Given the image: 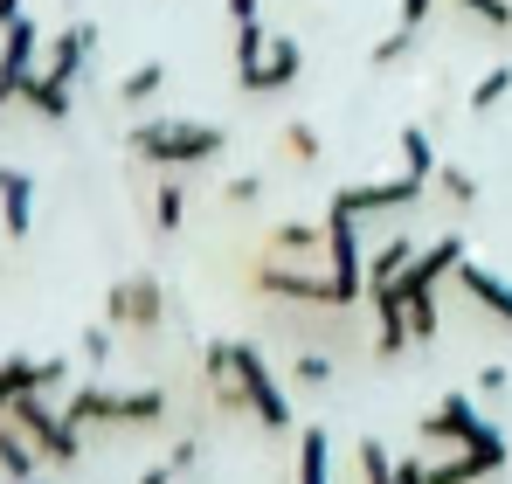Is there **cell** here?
<instances>
[{"mask_svg": "<svg viewBox=\"0 0 512 484\" xmlns=\"http://www.w3.org/2000/svg\"><path fill=\"white\" fill-rule=\"evenodd\" d=\"M333 381H340V360H333V353H298V388L326 395Z\"/></svg>", "mask_w": 512, "mask_h": 484, "instance_id": "4316f807", "label": "cell"}, {"mask_svg": "<svg viewBox=\"0 0 512 484\" xmlns=\"http://www.w3.org/2000/svg\"><path fill=\"white\" fill-rule=\"evenodd\" d=\"M353 222H360V215L326 208V277L340 284V305L367 298V256H360V242H353Z\"/></svg>", "mask_w": 512, "mask_h": 484, "instance_id": "52a82bcc", "label": "cell"}, {"mask_svg": "<svg viewBox=\"0 0 512 484\" xmlns=\"http://www.w3.org/2000/svg\"><path fill=\"white\" fill-rule=\"evenodd\" d=\"M457 263H464V236L450 229V236H436L429 249H416V263L395 277V291H402V298H423V291L443 284V270H457Z\"/></svg>", "mask_w": 512, "mask_h": 484, "instance_id": "4fadbf2b", "label": "cell"}, {"mask_svg": "<svg viewBox=\"0 0 512 484\" xmlns=\"http://www.w3.org/2000/svg\"><path fill=\"white\" fill-rule=\"evenodd\" d=\"M506 97H512V63H492L485 77L471 83V111H478V118H485V111H499Z\"/></svg>", "mask_w": 512, "mask_h": 484, "instance_id": "603a6c76", "label": "cell"}, {"mask_svg": "<svg viewBox=\"0 0 512 484\" xmlns=\"http://www.w3.org/2000/svg\"><path fill=\"white\" fill-rule=\"evenodd\" d=\"M450 7H464L471 21H485V28H499V35H512V0H450Z\"/></svg>", "mask_w": 512, "mask_h": 484, "instance_id": "836d02e7", "label": "cell"}, {"mask_svg": "<svg viewBox=\"0 0 512 484\" xmlns=\"http://www.w3.org/2000/svg\"><path fill=\"white\" fill-rule=\"evenodd\" d=\"M7 415L28 429V443L42 450V464H63V471H70V464L84 457V436H90V429L70 422V408H49V395H21Z\"/></svg>", "mask_w": 512, "mask_h": 484, "instance_id": "3957f363", "label": "cell"}, {"mask_svg": "<svg viewBox=\"0 0 512 484\" xmlns=\"http://www.w3.org/2000/svg\"><path fill=\"white\" fill-rule=\"evenodd\" d=\"M28 484H49V478H28Z\"/></svg>", "mask_w": 512, "mask_h": 484, "instance_id": "7bdbcfd3", "label": "cell"}, {"mask_svg": "<svg viewBox=\"0 0 512 484\" xmlns=\"http://www.w3.org/2000/svg\"><path fill=\"white\" fill-rule=\"evenodd\" d=\"M173 471H194V464H201V436H180V443H173V457H167Z\"/></svg>", "mask_w": 512, "mask_h": 484, "instance_id": "8d00e7d4", "label": "cell"}, {"mask_svg": "<svg viewBox=\"0 0 512 484\" xmlns=\"http://www.w3.org/2000/svg\"><path fill=\"white\" fill-rule=\"evenodd\" d=\"M457 284H464V291H471V298H478V305L512 332V284L499 277V270H485V263H471V256H464V263H457Z\"/></svg>", "mask_w": 512, "mask_h": 484, "instance_id": "e0dca14e", "label": "cell"}, {"mask_svg": "<svg viewBox=\"0 0 512 484\" xmlns=\"http://www.w3.org/2000/svg\"><path fill=\"white\" fill-rule=\"evenodd\" d=\"M409 263H416V242H409V236L381 242V249H374V256H367V291H374V284H395V277H402V270H409Z\"/></svg>", "mask_w": 512, "mask_h": 484, "instance_id": "7402d4cb", "label": "cell"}, {"mask_svg": "<svg viewBox=\"0 0 512 484\" xmlns=\"http://www.w3.org/2000/svg\"><path fill=\"white\" fill-rule=\"evenodd\" d=\"M326 229H312V222H277L270 229V249H284V256H305V249H319Z\"/></svg>", "mask_w": 512, "mask_h": 484, "instance_id": "f1b7e54d", "label": "cell"}, {"mask_svg": "<svg viewBox=\"0 0 512 484\" xmlns=\"http://www.w3.org/2000/svg\"><path fill=\"white\" fill-rule=\"evenodd\" d=\"M90 49H97V28L90 21H77V28H63V35H49V77H63V83H77L84 77V63H90Z\"/></svg>", "mask_w": 512, "mask_h": 484, "instance_id": "2e32d148", "label": "cell"}, {"mask_svg": "<svg viewBox=\"0 0 512 484\" xmlns=\"http://www.w3.org/2000/svg\"><path fill=\"white\" fill-rule=\"evenodd\" d=\"M229 367H236V381H243V402L263 429H291V395H284V381L270 374V360L256 353L250 339H229Z\"/></svg>", "mask_w": 512, "mask_h": 484, "instance_id": "277c9868", "label": "cell"}, {"mask_svg": "<svg viewBox=\"0 0 512 484\" xmlns=\"http://www.w3.org/2000/svg\"><path fill=\"white\" fill-rule=\"evenodd\" d=\"M222 146H229V132L208 125V118H146V125H132V160L160 166V173L222 160Z\"/></svg>", "mask_w": 512, "mask_h": 484, "instance_id": "6da1fadb", "label": "cell"}, {"mask_svg": "<svg viewBox=\"0 0 512 484\" xmlns=\"http://www.w3.org/2000/svg\"><path fill=\"white\" fill-rule=\"evenodd\" d=\"M35 49H42V28L21 14L14 28H0V111L7 104H21V83L35 70Z\"/></svg>", "mask_w": 512, "mask_h": 484, "instance_id": "30bf717a", "label": "cell"}, {"mask_svg": "<svg viewBox=\"0 0 512 484\" xmlns=\"http://www.w3.org/2000/svg\"><path fill=\"white\" fill-rule=\"evenodd\" d=\"M353 464H360V484H395V457H388V443H374V436H360Z\"/></svg>", "mask_w": 512, "mask_h": 484, "instance_id": "cb8c5ba5", "label": "cell"}, {"mask_svg": "<svg viewBox=\"0 0 512 484\" xmlns=\"http://www.w3.org/2000/svg\"><path fill=\"white\" fill-rule=\"evenodd\" d=\"M250 284L263 298H284V305H340V284L333 277H312V270H284V263H256ZM346 312V305H340Z\"/></svg>", "mask_w": 512, "mask_h": 484, "instance_id": "ba28073f", "label": "cell"}, {"mask_svg": "<svg viewBox=\"0 0 512 484\" xmlns=\"http://www.w3.org/2000/svg\"><path fill=\"white\" fill-rule=\"evenodd\" d=\"M42 471V450L28 443V429L14 422V415H0V478L7 484H28Z\"/></svg>", "mask_w": 512, "mask_h": 484, "instance_id": "ac0fdd59", "label": "cell"}, {"mask_svg": "<svg viewBox=\"0 0 512 484\" xmlns=\"http://www.w3.org/2000/svg\"><path fill=\"white\" fill-rule=\"evenodd\" d=\"M436 187H443V194H450L457 208H471V201H478V173H464L457 160H450V166H436Z\"/></svg>", "mask_w": 512, "mask_h": 484, "instance_id": "1f68e13d", "label": "cell"}, {"mask_svg": "<svg viewBox=\"0 0 512 484\" xmlns=\"http://www.w3.org/2000/svg\"><path fill=\"white\" fill-rule=\"evenodd\" d=\"M298 70H305V42H298V35H270V49H263V63H256L250 77H243V90H250V97L291 90V83H298Z\"/></svg>", "mask_w": 512, "mask_h": 484, "instance_id": "5bb4252c", "label": "cell"}, {"mask_svg": "<svg viewBox=\"0 0 512 484\" xmlns=\"http://www.w3.org/2000/svg\"><path fill=\"white\" fill-rule=\"evenodd\" d=\"M409 49H416V28H402V21H395V28H388V35L367 49V63H374V70H388V63H402Z\"/></svg>", "mask_w": 512, "mask_h": 484, "instance_id": "4dcf8cb0", "label": "cell"}, {"mask_svg": "<svg viewBox=\"0 0 512 484\" xmlns=\"http://www.w3.org/2000/svg\"><path fill=\"white\" fill-rule=\"evenodd\" d=\"M263 49H270V35H263V21H243V28H236V49H229V56H236V83L250 77L256 63H263Z\"/></svg>", "mask_w": 512, "mask_h": 484, "instance_id": "d4e9b609", "label": "cell"}, {"mask_svg": "<svg viewBox=\"0 0 512 484\" xmlns=\"http://www.w3.org/2000/svg\"><path fill=\"white\" fill-rule=\"evenodd\" d=\"M173 478H180L173 464H153V471H146V478H139V484H173Z\"/></svg>", "mask_w": 512, "mask_h": 484, "instance_id": "60d3db41", "label": "cell"}, {"mask_svg": "<svg viewBox=\"0 0 512 484\" xmlns=\"http://www.w3.org/2000/svg\"><path fill=\"white\" fill-rule=\"evenodd\" d=\"M367 298H374V353H381V360H402V353L416 346V332H409V298H402L395 284H374Z\"/></svg>", "mask_w": 512, "mask_h": 484, "instance_id": "7c38bea8", "label": "cell"}, {"mask_svg": "<svg viewBox=\"0 0 512 484\" xmlns=\"http://www.w3.org/2000/svg\"><path fill=\"white\" fill-rule=\"evenodd\" d=\"M395 153H402V173H416V180H436V166H443L423 125H402V132H395Z\"/></svg>", "mask_w": 512, "mask_h": 484, "instance_id": "44dd1931", "label": "cell"}, {"mask_svg": "<svg viewBox=\"0 0 512 484\" xmlns=\"http://www.w3.org/2000/svg\"><path fill=\"white\" fill-rule=\"evenodd\" d=\"M111 332H118V325H90V332H84V360H90V367L111 360Z\"/></svg>", "mask_w": 512, "mask_h": 484, "instance_id": "e575fe53", "label": "cell"}, {"mask_svg": "<svg viewBox=\"0 0 512 484\" xmlns=\"http://www.w3.org/2000/svg\"><path fill=\"white\" fill-rule=\"evenodd\" d=\"M70 422L77 429H153L167 415V388H111V381H77L70 388Z\"/></svg>", "mask_w": 512, "mask_h": 484, "instance_id": "7a4b0ae2", "label": "cell"}, {"mask_svg": "<svg viewBox=\"0 0 512 484\" xmlns=\"http://www.w3.org/2000/svg\"><path fill=\"white\" fill-rule=\"evenodd\" d=\"M70 90H77V83L49 77V70H28V83H21V104H28L42 125H63V118H70Z\"/></svg>", "mask_w": 512, "mask_h": 484, "instance_id": "d6986e66", "label": "cell"}, {"mask_svg": "<svg viewBox=\"0 0 512 484\" xmlns=\"http://www.w3.org/2000/svg\"><path fill=\"white\" fill-rule=\"evenodd\" d=\"M180 222H187V194H180L173 180H160V194H153V229H160V236H173Z\"/></svg>", "mask_w": 512, "mask_h": 484, "instance_id": "83f0119b", "label": "cell"}, {"mask_svg": "<svg viewBox=\"0 0 512 484\" xmlns=\"http://www.w3.org/2000/svg\"><path fill=\"white\" fill-rule=\"evenodd\" d=\"M229 21L243 28V21H256V0H229Z\"/></svg>", "mask_w": 512, "mask_h": 484, "instance_id": "ab89813d", "label": "cell"}, {"mask_svg": "<svg viewBox=\"0 0 512 484\" xmlns=\"http://www.w3.org/2000/svg\"><path fill=\"white\" fill-rule=\"evenodd\" d=\"M21 21V0H0V28H14Z\"/></svg>", "mask_w": 512, "mask_h": 484, "instance_id": "b9f144b4", "label": "cell"}, {"mask_svg": "<svg viewBox=\"0 0 512 484\" xmlns=\"http://www.w3.org/2000/svg\"><path fill=\"white\" fill-rule=\"evenodd\" d=\"M56 381H70V360H28V353L0 360V415L21 402V395H49Z\"/></svg>", "mask_w": 512, "mask_h": 484, "instance_id": "8fae6325", "label": "cell"}, {"mask_svg": "<svg viewBox=\"0 0 512 484\" xmlns=\"http://www.w3.org/2000/svg\"><path fill=\"white\" fill-rule=\"evenodd\" d=\"M506 388H512L506 367H485V374H478V395H506Z\"/></svg>", "mask_w": 512, "mask_h": 484, "instance_id": "f35d334b", "label": "cell"}, {"mask_svg": "<svg viewBox=\"0 0 512 484\" xmlns=\"http://www.w3.org/2000/svg\"><path fill=\"white\" fill-rule=\"evenodd\" d=\"M160 83H167V63H139L118 83V104H146V97H160Z\"/></svg>", "mask_w": 512, "mask_h": 484, "instance_id": "484cf974", "label": "cell"}, {"mask_svg": "<svg viewBox=\"0 0 512 484\" xmlns=\"http://www.w3.org/2000/svg\"><path fill=\"white\" fill-rule=\"evenodd\" d=\"M277 153H291V166H312V160H319V132L291 118V125L277 132Z\"/></svg>", "mask_w": 512, "mask_h": 484, "instance_id": "f546056e", "label": "cell"}, {"mask_svg": "<svg viewBox=\"0 0 512 484\" xmlns=\"http://www.w3.org/2000/svg\"><path fill=\"white\" fill-rule=\"evenodd\" d=\"M104 325H125V332H160V325H167V291H160V277H146V270L118 277V284L104 291Z\"/></svg>", "mask_w": 512, "mask_h": 484, "instance_id": "8992f818", "label": "cell"}, {"mask_svg": "<svg viewBox=\"0 0 512 484\" xmlns=\"http://www.w3.org/2000/svg\"><path fill=\"white\" fill-rule=\"evenodd\" d=\"M423 187L429 180H416V173H402V180H360V187H340L326 208H340V215H388V208H416Z\"/></svg>", "mask_w": 512, "mask_h": 484, "instance_id": "9c48e42d", "label": "cell"}, {"mask_svg": "<svg viewBox=\"0 0 512 484\" xmlns=\"http://www.w3.org/2000/svg\"><path fill=\"white\" fill-rule=\"evenodd\" d=\"M256 194H263V180H256V173H236L222 201H236V208H256Z\"/></svg>", "mask_w": 512, "mask_h": 484, "instance_id": "d590c367", "label": "cell"}, {"mask_svg": "<svg viewBox=\"0 0 512 484\" xmlns=\"http://www.w3.org/2000/svg\"><path fill=\"white\" fill-rule=\"evenodd\" d=\"M423 436L429 443H450V450H492V457H512V443L471 408V395H443L436 402V415L423 422Z\"/></svg>", "mask_w": 512, "mask_h": 484, "instance_id": "5b68a950", "label": "cell"}, {"mask_svg": "<svg viewBox=\"0 0 512 484\" xmlns=\"http://www.w3.org/2000/svg\"><path fill=\"white\" fill-rule=\"evenodd\" d=\"M0 229H7V242L35 229V173L28 166H0Z\"/></svg>", "mask_w": 512, "mask_h": 484, "instance_id": "9a60e30c", "label": "cell"}, {"mask_svg": "<svg viewBox=\"0 0 512 484\" xmlns=\"http://www.w3.org/2000/svg\"><path fill=\"white\" fill-rule=\"evenodd\" d=\"M429 7H436V0H402V7H395V21H402V28H423Z\"/></svg>", "mask_w": 512, "mask_h": 484, "instance_id": "74e56055", "label": "cell"}, {"mask_svg": "<svg viewBox=\"0 0 512 484\" xmlns=\"http://www.w3.org/2000/svg\"><path fill=\"white\" fill-rule=\"evenodd\" d=\"M409 332H416V346L443 332V312H436V291H423V298H409Z\"/></svg>", "mask_w": 512, "mask_h": 484, "instance_id": "d6a6232c", "label": "cell"}, {"mask_svg": "<svg viewBox=\"0 0 512 484\" xmlns=\"http://www.w3.org/2000/svg\"><path fill=\"white\" fill-rule=\"evenodd\" d=\"M298 484H333V443H326V429L298 436Z\"/></svg>", "mask_w": 512, "mask_h": 484, "instance_id": "ffe728a7", "label": "cell"}]
</instances>
